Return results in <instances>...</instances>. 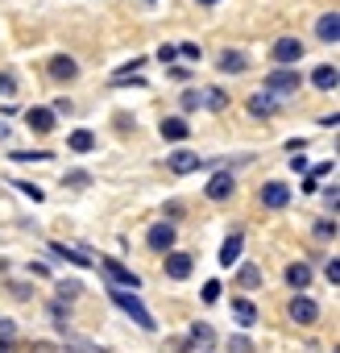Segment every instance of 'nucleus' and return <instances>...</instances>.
Masks as SVG:
<instances>
[{"label": "nucleus", "instance_id": "obj_19", "mask_svg": "<svg viewBox=\"0 0 340 353\" xmlns=\"http://www.w3.org/2000/svg\"><path fill=\"white\" fill-rule=\"evenodd\" d=\"M67 145H71L75 154H92V150H96V137H92V129H75V133L67 137Z\"/></svg>", "mask_w": 340, "mask_h": 353}, {"label": "nucleus", "instance_id": "obj_31", "mask_svg": "<svg viewBox=\"0 0 340 353\" xmlns=\"http://www.w3.org/2000/svg\"><path fill=\"white\" fill-rule=\"evenodd\" d=\"M79 291H83V287H79L75 279H71V283H59V295H63V299H75Z\"/></svg>", "mask_w": 340, "mask_h": 353}, {"label": "nucleus", "instance_id": "obj_3", "mask_svg": "<svg viewBox=\"0 0 340 353\" xmlns=\"http://www.w3.org/2000/svg\"><path fill=\"white\" fill-rule=\"evenodd\" d=\"M100 266H104V274H108L116 287H129V291H137V287H141V279H137L125 262H116V258H100Z\"/></svg>", "mask_w": 340, "mask_h": 353}, {"label": "nucleus", "instance_id": "obj_11", "mask_svg": "<svg viewBox=\"0 0 340 353\" xmlns=\"http://www.w3.org/2000/svg\"><path fill=\"white\" fill-rule=\"evenodd\" d=\"M262 204L266 208H286L290 204V188L286 183H266L262 188Z\"/></svg>", "mask_w": 340, "mask_h": 353}, {"label": "nucleus", "instance_id": "obj_13", "mask_svg": "<svg viewBox=\"0 0 340 353\" xmlns=\"http://www.w3.org/2000/svg\"><path fill=\"white\" fill-rule=\"evenodd\" d=\"M79 75V63L71 54H54L50 59V79H75Z\"/></svg>", "mask_w": 340, "mask_h": 353}, {"label": "nucleus", "instance_id": "obj_6", "mask_svg": "<svg viewBox=\"0 0 340 353\" xmlns=\"http://www.w3.org/2000/svg\"><path fill=\"white\" fill-rule=\"evenodd\" d=\"M290 320H299V324H315V320H319V303L307 299V295H295V299H290Z\"/></svg>", "mask_w": 340, "mask_h": 353}, {"label": "nucleus", "instance_id": "obj_12", "mask_svg": "<svg viewBox=\"0 0 340 353\" xmlns=\"http://www.w3.org/2000/svg\"><path fill=\"white\" fill-rule=\"evenodd\" d=\"M166 274L170 279H191V254H166Z\"/></svg>", "mask_w": 340, "mask_h": 353}, {"label": "nucleus", "instance_id": "obj_34", "mask_svg": "<svg viewBox=\"0 0 340 353\" xmlns=\"http://www.w3.org/2000/svg\"><path fill=\"white\" fill-rule=\"evenodd\" d=\"M323 274H328V283H332V287H336V283H340V262H336V258H332V262H328V266H323Z\"/></svg>", "mask_w": 340, "mask_h": 353}, {"label": "nucleus", "instance_id": "obj_20", "mask_svg": "<svg viewBox=\"0 0 340 353\" xmlns=\"http://www.w3.org/2000/svg\"><path fill=\"white\" fill-rule=\"evenodd\" d=\"M50 254H54V258H63V262H71V266H92V258H87V254H79V250H67L63 241H54V245H50Z\"/></svg>", "mask_w": 340, "mask_h": 353}, {"label": "nucleus", "instance_id": "obj_15", "mask_svg": "<svg viewBox=\"0 0 340 353\" xmlns=\"http://www.w3.org/2000/svg\"><path fill=\"white\" fill-rule=\"evenodd\" d=\"M249 112L253 117H274L278 112V100L270 92H257V96H249Z\"/></svg>", "mask_w": 340, "mask_h": 353}, {"label": "nucleus", "instance_id": "obj_9", "mask_svg": "<svg viewBox=\"0 0 340 353\" xmlns=\"http://www.w3.org/2000/svg\"><path fill=\"white\" fill-rule=\"evenodd\" d=\"M195 108L220 112V108H229V92H224V88H200V92H195Z\"/></svg>", "mask_w": 340, "mask_h": 353}, {"label": "nucleus", "instance_id": "obj_35", "mask_svg": "<svg viewBox=\"0 0 340 353\" xmlns=\"http://www.w3.org/2000/svg\"><path fill=\"white\" fill-rule=\"evenodd\" d=\"M175 50H179L183 59H200V46H195V42H183V46H175Z\"/></svg>", "mask_w": 340, "mask_h": 353}, {"label": "nucleus", "instance_id": "obj_17", "mask_svg": "<svg viewBox=\"0 0 340 353\" xmlns=\"http://www.w3.org/2000/svg\"><path fill=\"white\" fill-rule=\"evenodd\" d=\"M137 71H141V59H133V63H129V67H120V71H116V75H112V88H125V83H137V88H141V83H145V79H141V75H137Z\"/></svg>", "mask_w": 340, "mask_h": 353}, {"label": "nucleus", "instance_id": "obj_43", "mask_svg": "<svg viewBox=\"0 0 340 353\" xmlns=\"http://www.w3.org/2000/svg\"><path fill=\"white\" fill-rule=\"evenodd\" d=\"M200 5H216V0H200Z\"/></svg>", "mask_w": 340, "mask_h": 353}, {"label": "nucleus", "instance_id": "obj_38", "mask_svg": "<svg viewBox=\"0 0 340 353\" xmlns=\"http://www.w3.org/2000/svg\"><path fill=\"white\" fill-rule=\"evenodd\" d=\"M290 170H295V174H303V170H307V158H303V154H295V158H290Z\"/></svg>", "mask_w": 340, "mask_h": 353}, {"label": "nucleus", "instance_id": "obj_28", "mask_svg": "<svg viewBox=\"0 0 340 353\" xmlns=\"http://www.w3.org/2000/svg\"><path fill=\"white\" fill-rule=\"evenodd\" d=\"M229 353H253V341H249L245 332H237V336L229 341Z\"/></svg>", "mask_w": 340, "mask_h": 353}, {"label": "nucleus", "instance_id": "obj_42", "mask_svg": "<svg viewBox=\"0 0 340 353\" xmlns=\"http://www.w3.org/2000/svg\"><path fill=\"white\" fill-rule=\"evenodd\" d=\"M0 353H13V345H9V341H0Z\"/></svg>", "mask_w": 340, "mask_h": 353}, {"label": "nucleus", "instance_id": "obj_8", "mask_svg": "<svg viewBox=\"0 0 340 353\" xmlns=\"http://www.w3.org/2000/svg\"><path fill=\"white\" fill-rule=\"evenodd\" d=\"M233 188H237V179H233L229 170H220V174H212V179H208L204 196H208V200H229V196H233Z\"/></svg>", "mask_w": 340, "mask_h": 353}, {"label": "nucleus", "instance_id": "obj_32", "mask_svg": "<svg viewBox=\"0 0 340 353\" xmlns=\"http://www.w3.org/2000/svg\"><path fill=\"white\" fill-rule=\"evenodd\" d=\"M220 299V283L212 279V283H204V303H216Z\"/></svg>", "mask_w": 340, "mask_h": 353}, {"label": "nucleus", "instance_id": "obj_26", "mask_svg": "<svg viewBox=\"0 0 340 353\" xmlns=\"http://www.w3.org/2000/svg\"><path fill=\"white\" fill-rule=\"evenodd\" d=\"M13 158H17V162H50V154H46V150H17Z\"/></svg>", "mask_w": 340, "mask_h": 353}, {"label": "nucleus", "instance_id": "obj_22", "mask_svg": "<svg viewBox=\"0 0 340 353\" xmlns=\"http://www.w3.org/2000/svg\"><path fill=\"white\" fill-rule=\"evenodd\" d=\"M286 283H290L295 291H303V287L311 283V270H307L303 262H290V266H286Z\"/></svg>", "mask_w": 340, "mask_h": 353}, {"label": "nucleus", "instance_id": "obj_40", "mask_svg": "<svg viewBox=\"0 0 340 353\" xmlns=\"http://www.w3.org/2000/svg\"><path fill=\"white\" fill-rule=\"evenodd\" d=\"M0 336H13V320H0Z\"/></svg>", "mask_w": 340, "mask_h": 353}, {"label": "nucleus", "instance_id": "obj_1", "mask_svg": "<svg viewBox=\"0 0 340 353\" xmlns=\"http://www.w3.org/2000/svg\"><path fill=\"white\" fill-rule=\"evenodd\" d=\"M108 295H112V303H116L125 316H133V320H137V328H145V332H153V328H158V324H153V316L145 312V303H141L133 291H125V287H112Z\"/></svg>", "mask_w": 340, "mask_h": 353}, {"label": "nucleus", "instance_id": "obj_37", "mask_svg": "<svg viewBox=\"0 0 340 353\" xmlns=\"http://www.w3.org/2000/svg\"><path fill=\"white\" fill-rule=\"evenodd\" d=\"M166 75H170V79H179V83H187V79H191V71H187V67H170Z\"/></svg>", "mask_w": 340, "mask_h": 353}, {"label": "nucleus", "instance_id": "obj_10", "mask_svg": "<svg viewBox=\"0 0 340 353\" xmlns=\"http://www.w3.org/2000/svg\"><path fill=\"white\" fill-rule=\"evenodd\" d=\"M315 38H319V42H328V46L340 38V17H336V9H332V13H323V17L315 21Z\"/></svg>", "mask_w": 340, "mask_h": 353}, {"label": "nucleus", "instance_id": "obj_14", "mask_svg": "<svg viewBox=\"0 0 340 353\" xmlns=\"http://www.w3.org/2000/svg\"><path fill=\"white\" fill-rule=\"evenodd\" d=\"M25 125H30L34 133H50V129H54V112H50V108H30V112H25Z\"/></svg>", "mask_w": 340, "mask_h": 353}, {"label": "nucleus", "instance_id": "obj_2", "mask_svg": "<svg viewBox=\"0 0 340 353\" xmlns=\"http://www.w3.org/2000/svg\"><path fill=\"white\" fill-rule=\"evenodd\" d=\"M266 92H270V96H290V92H299V71L278 67L274 75H266Z\"/></svg>", "mask_w": 340, "mask_h": 353}, {"label": "nucleus", "instance_id": "obj_4", "mask_svg": "<svg viewBox=\"0 0 340 353\" xmlns=\"http://www.w3.org/2000/svg\"><path fill=\"white\" fill-rule=\"evenodd\" d=\"M303 59V42L299 38H278L274 42V63L278 67H290V63H299Z\"/></svg>", "mask_w": 340, "mask_h": 353}, {"label": "nucleus", "instance_id": "obj_16", "mask_svg": "<svg viewBox=\"0 0 340 353\" xmlns=\"http://www.w3.org/2000/svg\"><path fill=\"white\" fill-rule=\"evenodd\" d=\"M241 250H245V237H241V233L224 237V245H220V266H233V262L241 258Z\"/></svg>", "mask_w": 340, "mask_h": 353}, {"label": "nucleus", "instance_id": "obj_36", "mask_svg": "<svg viewBox=\"0 0 340 353\" xmlns=\"http://www.w3.org/2000/svg\"><path fill=\"white\" fill-rule=\"evenodd\" d=\"M67 183H75V188H87V170H71V174H67Z\"/></svg>", "mask_w": 340, "mask_h": 353}, {"label": "nucleus", "instance_id": "obj_39", "mask_svg": "<svg viewBox=\"0 0 340 353\" xmlns=\"http://www.w3.org/2000/svg\"><path fill=\"white\" fill-rule=\"evenodd\" d=\"M175 54H179L175 46H162V50H158V59H162V63H175Z\"/></svg>", "mask_w": 340, "mask_h": 353}, {"label": "nucleus", "instance_id": "obj_23", "mask_svg": "<svg viewBox=\"0 0 340 353\" xmlns=\"http://www.w3.org/2000/svg\"><path fill=\"white\" fill-rule=\"evenodd\" d=\"M233 316H237V324H257V307L249 303V299H233Z\"/></svg>", "mask_w": 340, "mask_h": 353}, {"label": "nucleus", "instance_id": "obj_18", "mask_svg": "<svg viewBox=\"0 0 340 353\" xmlns=\"http://www.w3.org/2000/svg\"><path fill=\"white\" fill-rule=\"evenodd\" d=\"M162 137H166V141H183V137H187V121H183V117H166V121H162Z\"/></svg>", "mask_w": 340, "mask_h": 353}, {"label": "nucleus", "instance_id": "obj_5", "mask_svg": "<svg viewBox=\"0 0 340 353\" xmlns=\"http://www.w3.org/2000/svg\"><path fill=\"white\" fill-rule=\"evenodd\" d=\"M145 245L149 250H158V254H170V245H175V225H153L149 233H145Z\"/></svg>", "mask_w": 340, "mask_h": 353}, {"label": "nucleus", "instance_id": "obj_25", "mask_svg": "<svg viewBox=\"0 0 340 353\" xmlns=\"http://www.w3.org/2000/svg\"><path fill=\"white\" fill-rule=\"evenodd\" d=\"M237 283H241V287H257V283H262V270H257V266H241Z\"/></svg>", "mask_w": 340, "mask_h": 353}, {"label": "nucleus", "instance_id": "obj_41", "mask_svg": "<svg viewBox=\"0 0 340 353\" xmlns=\"http://www.w3.org/2000/svg\"><path fill=\"white\" fill-rule=\"evenodd\" d=\"M0 141H9V125H0Z\"/></svg>", "mask_w": 340, "mask_h": 353}, {"label": "nucleus", "instance_id": "obj_7", "mask_svg": "<svg viewBox=\"0 0 340 353\" xmlns=\"http://www.w3.org/2000/svg\"><path fill=\"white\" fill-rule=\"evenodd\" d=\"M166 166H170V174H191V170H200L204 162H200V154H191V150H175L166 158Z\"/></svg>", "mask_w": 340, "mask_h": 353}, {"label": "nucleus", "instance_id": "obj_27", "mask_svg": "<svg viewBox=\"0 0 340 353\" xmlns=\"http://www.w3.org/2000/svg\"><path fill=\"white\" fill-rule=\"evenodd\" d=\"M212 324H191V341H200V345H212Z\"/></svg>", "mask_w": 340, "mask_h": 353}, {"label": "nucleus", "instance_id": "obj_24", "mask_svg": "<svg viewBox=\"0 0 340 353\" xmlns=\"http://www.w3.org/2000/svg\"><path fill=\"white\" fill-rule=\"evenodd\" d=\"M220 71H224V75L245 71V54H241V50H224V54H220Z\"/></svg>", "mask_w": 340, "mask_h": 353}, {"label": "nucleus", "instance_id": "obj_29", "mask_svg": "<svg viewBox=\"0 0 340 353\" xmlns=\"http://www.w3.org/2000/svg\"><path fill=\"white\" fill-rule=\"evenodd\" d=\"M17 192H25L34 204H42V200H46V192H42V188H34V183H25V179H17Z\"/></svg>", "mask_w": 340, "mask_h": 353}, {"label": "nucleus", "instance_id": "obj_21", "mask_svg": "<svg viewBox=\"0 0 340 353\" xmlns=\"http://www.w3.org/2000/svg\"><path fill=\"white\" fill-rule=\"evenodd\" d=\"M311 83H315L319 92H332V88H336V67H328V63L315 67V71H311Z\"/></svg>", "mask_w": 340, "mask_h": 353}, {"label": "nucleus", "instance_id": "obj_33", "mask_svg": "<svg viewBox=\"0 0 340 353\" xmlns=\"http://www.w3.org/2000/svg\"><path fill=\"white\" fill-rule=\"evenodd\" d=\"M315 237H336V221H319L315 225Z\"/></svg>", "mask_w": 340, "mask_h": 353}, {"label": "nucleus", "instance_id": "obj_30", "mask_svg": "<svg viewBox=\"0 0 340 353\" xmlns=\"http://www.w3.org/2000/svg\"><path fill=\"white\" fill-rule=\"evenodd\" d=\"M13 92H17V75L0 71V96H13Z\"/></svg>", "mask_w": 340, "mask_h": 353}]
</instances>
